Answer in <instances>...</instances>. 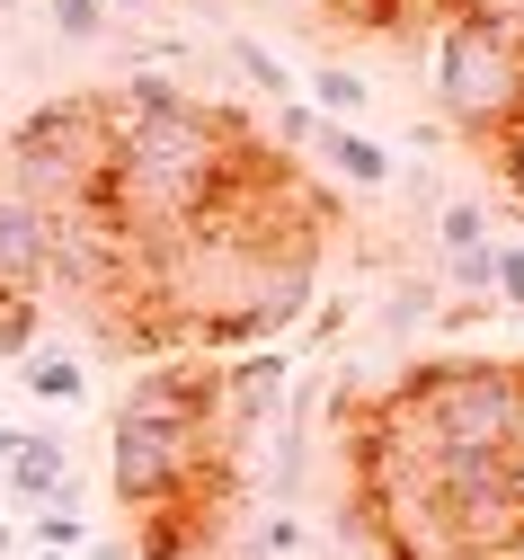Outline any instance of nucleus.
Masks as SVG:
<instances>
[{"mask_svg": "<svg viewBox=\"0 0 524 560\" xmlns=\"http://www.w3.org/2000/svg\"><path fill=\"white\" fill-rule=\"evenodd\" d=\"M232 62H241V81H249L267 107H284V98H293V72H284V62H276L258 36H232Z\"/></svg>", "mask_w": 524, "mask_h": 560, "instance_id": "obj_12", "label": "nucleus"}, {"mask_svg": "<svg viewBox=\"0 0 524 560\" xmlns=\"http://www.w3.org/2000/svg\"><path fill=\"white\" fill-rule=\"evenodd\" d=\"M36 560H71V551H36Z\"/></svg>", "mask_w": 524, "mask_h": 560, "instance_id": "obj_25", "label": "nucleus"}, {"mask_svg": "<svg viewBox=\"0 0 524 560\" xmlns=\"http://www.w3.org/2000/svg\"><path fill=\"white\" fill-rule=\"evenodd\" d=\"M303 90H312V116H321V125H356V116L373 107L364 72H347V62H321V72H312Z\"/></svg>", "mask_w": 524, "mask_h": 560, "instance_id": "obj_9", "label": "nucleus"}, {"mask_svg": "<svg viewBox=\"0 0 524 560\" xmlns=\"http://www.w3.org/2000/svg\"><path fill=\"white\" fill-rule=\"evenodd\" d=\"M435 10H444V19H506V27H515L524 0H435Z\"/></svg>", "mask_w": 524, "mask_h": 560, "instance_id": "obj_19", "label": "nucleus"}, {"mask_svg": "<svg viewBox=\"0 0 524 560\" xmlns=\"http://www.w3.org/2000/svg\"><path fill=\"white\" fill-rule=\"evenodd\" d=\"M10 551H19V525H10V516H0V560H10Z\"/></svg>", "mask_w": 524, "mask_h": 560, "instance_id": "obj_23", "label": "nucleus"}, {"mask_svg": "<svg viewBox=\"0 0 524 560\" xmlns=\"http://www.w3.org/2000/svg\"><path fill=\"white\" fill-rule=\"evenodd\" d=\"M27 347H36V303L0 285V357H27Z\"/></svg>", "mask_w": 524, "mask_h": 560, "instance_id": "obj_16", "label": "nucleus"}, {"mask_svg": "<svg viewBox=\"0 0 524 560\" xmlns=\"http://www.w3.org/2000/svg\"><path fill=\"white\" fill-rule=\"evenodd\" d=\"M489 152H498V170H506V187L524 196V107L506 116V133H498V143H489Z\"/></svg>", "mask_w": 524, "mask_h": 560, "instance_id": "obj_18", "label": "nucleus"}, {"mask_svg": "<svg viewBox=\"0 0 524 560\" xmlns=\"http://www.w3.org/2000/svg\"><path fill=\"white\" fill-rule=\"evenodd\" d=\"M45 19H54V45H98V36H107V10H98V0H45Z\"/></svg>", "mask_w": 524, "mask_h": 560, "instance_id": "obj_14", "label": "nucleus"}, {"mask_svg": "<svg viewBox=\"0 0 524 560\" xmlns=\"http://www.w3.org/2000/svg\"><path fill=\"white\" fill-rule=\"evenodd\" d=\"M0 480H10V499H27V508L62 499V489H71V454H62V436H19V454L0 463Z\"/></svg>", "mask_w": 524, "mask_h": 560, "instance_id": "obj_7", "label": "nucleus"}, {"mask_svg": "<svg viewBox=\"0 0 524 560\" xmlns=\"http://www.w3.org/2000/svg\"><path fill=\"white\" fill-rule=\"evenodd\" d=\"M54 232H62V214H45V205L0 187V285L10 294H27L36 276H54Z\"/></svg>", "mask_w": 524, "mask_h": 560, "instance_id": "obj_5", "label": "nucleus"}, {"mask_svg": "<svg viewBox=\"0 0 524 560\" xmlns=\"http://www.w3.org/2000/svg\"><path fill=\"white\" fill-rule=\"evenodd\" d=\"M435 312H444L435 276H400V285H392V303H383V329H392V338H409V329H435Z\"/></svg>", "mask_w": 524, "mask_h": 560, "instance_id": "obj_11", "label": "nucleus"}, {"mask_svg": "<svg viewBox=\"0 0 524 560\" xmlns=\"http://www.w3.org/2000/svg\"><path fill=\"white\" fill-rule=\"evenodd\" d=\"M515 107H524V27L444 19V36H435V116L454 133H471V143H498Z\"/></svg>", "mask_w": 524, "mask_h": 560, "instance_id": "obj_4", "label": "nucleus"}, {"mask_svg": "<svg viewBox=\"0 0 524 560\" xmlns=\"http://www.w3.org/2000/svg\"><path fill=\"white\" fill-rule=\"evenodd\" d=\"M284 357H276V347H267V357H241V365H222V428H232V436H249L258 428V418H276L284 409Z\"/></svg>", "mask_w": 524, "mask_h": 560, "instance_id": "obj_6", "label": "nucleus"}, {"mask_svg": "<svg viewBox=\"0 0 524 560\" xmlns=\"http://www.w3.org/2000/svg\"><path fill=\"white\" fill-rule=\"evenodd\" d=\"M312 152H321L347 187H364V196H373V187H392V152L373 143V133H356V125H321V133H312Z\"/></svg>", "mask_w": 524, "mask_h": 560, "instance_id": "obj_8", "label": "nucleus"}, {"mask_svg": "<svg viewBox=\"0 0 524 560\" xmlns=\"http://www.w3.org/2000/svg\"><path fill=\"white\" fill-rule=\"evenodd\" d=\"M249 161V133L222 116V107H161V116H116V161H107V196H98V214L107 232L125 241H187L205 214H213V196L232 187V170Z\"/></svg>", "mask_w": 524, "mask_h": 560, "instance_id": "obj_1", "label": "nucleus"}, {"mask_svg": "<svg viewBox=\"0 0 524 560\" xmlns=\"http://www.w3.org/2000/svg\"><path fill=\"white\" fill-rule=\"evenodd\" d=\"M392 409L418 436V454H515L524 445V365H489V357L418 365Z\"/></svg>", "mask_w": 524, "mask_h": 560, "instance_id": "obj_2", "label": "nucleus"}, {"mask_svg": "<svg viewBox=\"0 0 524 560\" xmlns=\"http://www.w3.org/2000/svg\"><path fill=\"white\" fill-rule=\"evenodd\" d=\"M506 499H515V516H524V445L506 454Z\"/></svg>", "mask_w": 524, "mask_h": 560, "instance_id": "obj_22", "label": "nucleus"}, {"mask_svg": "<svg viewBox=\"0 0 524 560\" xmlns=\"http://www.w3.org/2000/svg\"><path fill=\"white\" fill-rule=\"evenodd\" d=\"M98 10H107V19H116V10H133V0H98Z\"/></svg>", "mask_w": 524, "mask_h": 560, "instance_id": "obj_24", "label": "nucleus"}, {"mask_svg": "<svg viewBox=\"0 0 524 560\" xmlns=\"http://www.w3.org/2000/svg\"><path fill=\"white\" fill-rule=\"evenodd\" d=\"M312 133H321V116H312V98H284V107H276V143H284V152H303Z\"/></svg>", "mask_w": 524, "mask_h": 560, "instance_id": "obj_17", "label": "nucleus"}, {"mask_svg": "<svg viewBox=\"0 0 524 560\" xmlns=\"http://www.w3.org/2000/svg\"><path fill=\"white\" fill-rule=\"evenodd\" d=\"M435 241H444V258H454V249H489V214H480L471 196H454V205L435 214Z\"/></svg>", "mask_w": 524, "mask_h": 560, "instance_id": "obj_15", "label": "nucleus"}, {"mask_svg": "<svg viewBox=\"0 0 524 560\" xmlns=\"http://www.w3.org/2000/svg\"><path fill=\"white\" fill-rule=\"evenodd\" d=\"M506 312H524V249H498V285H489Z\"/></svg>", "mask_w": 524, "mask_h": 560, "instance_id": "obj_20", "label": "nucleus"}, {"mask_svg": "<svg viewBox=\"0 0 524 560\" xmlns=\"http://www.w3.org/2000/svg\"><path fill=\"white\" fill-rule=\"evenodd\" d=\"M27 542H36V551H90V516L71 508V489H62V499H45V508L27 516Z\"/></svg>", "mask_w": 524, "mask_h": 560, "instance_id": "obj_10", "label": "nucleus"}, {"mask_svg": "<svg viewBox=\"0 0 524 560\" xmlns=\"http://www.w3.org/2000/svg\"><path fill=\"white\" fill-rule=\"evenodd\" d=\"M27 392L54 400V409H71V400H90V374H81V357H36L27 365Z\"/></svg>", "mask_w": 524, "mask_h": 560, "instance_id": "obj_13", "label": "nucleus"}, {"mask_svg": "<svg viewBox=\"0 0 524 560\" xmlns=\"http://www.w3.org/2000/svg\"><path fill=\"white\" fill-rule=\"evenodd\" d=\"M116 161V98H54L10 133V196L45 214H90Z\"/></svg>", "mask_w": 524, "mask_h": 560, "instance_id": "obj_3", "label": "nucleus"}, {"mask_svg": "<svg viewBox=\"0 0 524 560\" xmlns=\"http://www.w3.org/2000/svg\"><path fill=\"white\" fill-rule=\"evenodd\" d=\"M338 329H347V303H321V312H312V338H321V347H329V338H338Z\"/></svg>", "mask_w": 524, "mask_h": 560, "instance_id": "obj_21", "label": "nucleus"}]
</instances>
